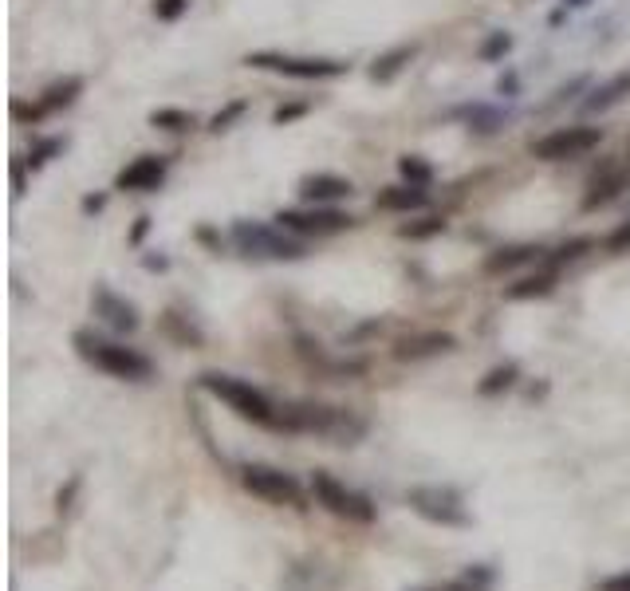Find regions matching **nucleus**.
Wrapping results in <instances>:
<instances>
[{"label": "nucleus", "instance_id": "obj_1", "mask_svg": "<svg viewBox=\"0 0 630 591\" xmlns=\"http://www.w3.org/2000/svg\"><path fill=\"white\" fill-rule=\"evenodd\" d=\"M197 387L205 394H213L217 402H225L237 418H245V422L260 426V430L284 434V406H276L260 387H252L249 379H237V375H225V371H201Z\"/></svg>", "mask_w": 630, "mask_h": 591}, {"label": "nucleus", "instance_id": "obj_2", "mask_svg": "<svg viewBox=\"0 0 630 591\" xmlns=\"http://www.w3.org/2000/svg\"><path fill=\"white\" fill-rule=\"evenodd\" d=\"M71 347L79 359H87L95 371L111 375V379H123V383H150L154 379V359L142 355L138 347H126L119 339H107V335H95L91 328H79L71 335Z\"/></svg>", "mask_w": 630, "mask_h": 591}, {"label": "nucleus", "instance_id": "obj_3", "mask_svg": "<svg viewBox=\"0 0 630 591\" xmlns=\"http://www.w3.org/2000/svg\"><path fill=\"white\" fill-rule=\"evenodd\" d=\"M233 245L256 257V261H300L308 257L304 237L280 229V225H264V221H233Z\"/></svg>", "mask_w": 630, "mask_h": 591}, {"label": "nucleus", "instance_id": "obj_4", "mask_svg": "<svg viewBox=\"0 0 630 591\" xmlns=\"http://www.w3.org/2000/svg\"><path fill=\"white\" fill-rule=\"evenodd\" d=\"M245 67L252 71H272V75H284V79H300V83H319V79H343L351 64L347 60H331V56H292V52H249Z\"/></svg>", "mask_w": 630, "mask_h": 591}, {"label": "nucleus", "instance_id": "obj_5", "mask_svg": "<svg viewBox=\"0 0 630 591\" xmlns=\"http://www.w3.org/2000/svg\"><path fill=\"white\" fill-rule=\"evenodd\" d=\"M312 497H315V505H323L327 513H335V517H343V521H351V525H375L378 521L375 501H371L367 493L343 485V481L331 477L327 469H315L312 473Z\"/></svg>", "mask_w": 630, "mask_h": 591}, {"label": "nucleus", "instance_id": "obj_6", "mask_svg": "<svg viewBox=\"0 0 630 591\" xmlns=\"http://www.w3.org/2000/svg\"><path fill=\"white\" fill-rule=\"evenodd\" d=\"M241 485L249 489L252 497L268 501V505L308 509V493H304V485H300V481H296L292 473L276 469V465H260V461H249V465H241Z\"/></svg>", "mask_w": 630, "mask_h": 591}, {"label": "nucleus", "instance_id": "obj_7", "mask_svg": "<svg viewBox=\"0 0 630 591\" xmlns=\"http://www.w3.org/2000/svg\"><path fill=\"white\" fill-rule=\"evenodd\" d=\"M406 505H410L422 521H430V525H441V528L473 525V517L465 513L461 493L449 489V485H410V489H406Z\"/></svg>", "mask_w": 630, "mask_h": 591}, {"label": "nucleus", "instance_id": "obj_8", "mask_svg": "<svg viewBox=\"0 0 630 591\" xmlns=\"http://www.w3.org/2000/svg\"><path fill=\"white\" fill-rule=\"evenodd\" d=\"M603 142V127H587V123H575V127H556V131L540 134L528 154L536 162H575V158H587L591 150H599Z\"/></svg>", "mask_w": 630, "mask_h": 591}, {"label": "nucleus", "instance_id": "obj_9", "mask_svg": "<svg viewBox=\"0 0 630 591\" xmlns=\"http://www.w3.org/2000/svg\"><path fill=\"white\" fill-rule=\"evenodd\" d=\"M79 95H83V75H63V79H56V83H48V87H44L32 103L12 99V103H8V111H12V119H16V123H24V127H40L44 119H52V115L67 111Z\"/></svg>", "mask_w": 630, "mask_h": 591}, {"label": "nucleus", "instance_id": "obj_10", "mask_svg": "<svg viewBox=\"0 0 630 591\" xmlns=\"http://www.w3.org/2000/svg\"><path fill=\"white\" fill-rule=\"evenodd\" d=\"M280 229L296 233V237H335V233H347L355 229L359 221L347 213V209H335V205H308V209H280L272 217Z\"/></svg>", "mask_w": 630, "mask_h": 591}, {"label": "nucleus", "instance_id": "obj_11", "mask_svg": "<svg viewBox=\"0 0 630 591\" xmlns=\"http://www.w3.org/2000/svg\"><path fill=\"white\" fill-rule=\"evenodd\" d=\"M170 174V154H138L134 162H126L123 170L115 174V190L123 194H154L162 190Z\"/></svg>", "mask_w": 630, "mask_h": 591}, {"label": "nucleus", "instance_id": "obj_12", "mask_svg": "<svg viewBox=\"0 0 630 591\" xmlns=\"http://www.w3.org/2000/svg\"><path fill=\"white\" fill-rule=\"evenodd\" d=\"M91 308H95V316L107 324L111 331H119V335H134V331L142 328V316H138V308L119 296L115 288H107V284H95V292H91Z\"/></svg>", "mask_w": 630, "mask_h": 591}, {"label": "nucleus", "instance_id": "obj_13", "mask_svg": "<svg viewBox=\"0 0 630 591\" xmlns=\"http://www.w3.org/2000/svg\"><path fill=\"white\" fill-rule=\"evenodd\" d=\"M457 347V339L449 331H414L406 339L394 343V359L398 363H422V359H438Z\"/></svg>", "mask_w": 630, "mask_h": 591}, {"label": "nucleus", "instance_id": "obj_14", "mask_svg": "<svg viewBox=\"0 0 630 591\" xmlns=\"http://www.w3.org/2000/svg\"><path fill=\"white\" fill-rule=\"evenodd\" d=\"M351 194H355V182L343 178V174H327V170L308 174V178L300 182V197H304L308 205H331V201H343V197H351Z\"/></svg>", "mask_w": 630, "mask_h": 591}, {"label": "nucleus", "instance_id": "obj_15", "mask_svg": "<svg viewBox=\"0 0 630 591\" xmlns=\"http://www.w3.org/2000/svg\"><path fill=\"white\" fill-rule=\"evenodd\" d=\"M540 261H548L544 245H504V249H493L485 257V272L489 276H504V272H516V268H528V264Z\"/></svg>", "mask_w": 630, "mask_h": 591}, {"label": "nucleus", "instance_id": "obj_16", "mask_svg": "<svg viewBox=\"0 0 630 591\" xmlns=\"http://www.w3.org/2000/svg\"><path fill=\"white\" fill-rule=\"evenodd\" d=\"M627 170L623 166H603L591 182H587V194H583V209L591 213V209H603V205H611L615 197L627 190Z\"/></svg>", "mask_w": 630, "mask_h": 591}, {"label": "nucleus", "instance_id": "obj_17", "mask_svg": "<svg viewBox=\"0 0 630 591\" xmlns=\"http://www.w3.org/2000/svg\"><path fill=\"white\" fill-rule=\"evenodd\" d=\"M556 284H560V268L544 264L540 272H528V276H520L516 284H508V288H504V300H544V296L556 292Z\"/></svg>", "mask_w": 630, "mask_h": 591}, {"label": "nucleus", "instance_id": "obj_18", "mask_svg": "<svg viewBox=\"0 0 630 591\" xmlns=\"http://www.w3.org/2000/svg\"><path fill=\"white\" fill-rule=\"evenodd\" d=\"M426 201H430V194H426L422 186L402 182V186H386V190H378L375 209H382V213H418V209H426Z\"/></svg>", "mask_w": 630, "mask_h": 591}, {"label": "nucleus", "instance_id": "obj_19", "mask_svg": "<svg viewBox=\"0 0 630 591\" xmlns=\"http://www.w3.org/2000/svg\"><path fill=\"white\" fill-rule=\"evenodd\" d=\"M414 56H418V44H394V48H386L382 56L371 60L367 75H371L375 83H390L394 75H402V71H406V64H410Z\"/></svg>", "mask_w": 630, "mask_h": 591}, {"label": "nucleus", "instance_id": "obj_20", "mask_svg": "<svg viewBox=\"0 0 630 591\" xmlns=\"http://www.w3.org/2000/svg\"><path fill=\"white\" fill-rule=\"evenodd\" d=\"M630 95V71H623V75H615V79H607L603 87H595L591 91V99L583 103L591 115H603V111H611V107H619L623 99Z\"/></svg>", "mask_w": 630, "mask_h": 591}, {"label": "nucleus", "instance_id": "obj_21", "mask_svg": "<svg viewBox=\"0 0 630 591\" xmlns=\"http://www.w3.org/2000/svg\"><path fill=\"white\" fill-rule=\"evenodd\" d=\"M520 383V367L516 363H497L493 371H485V379L477 383V394L481 398H501L504 391H512Z\"/></svg>", "mask_w": 630, "mask_h": 591}, {"label": "nucleus", "instance_id": "obj_22", "mask_svg": "<svg viewBox=\"0 0 630 591\" xmlns=\"http://www.w3.org/2000/svg\"><path fill=\"white\" fill-rule=\"evenodd\" d=\"M150 127L166 134H189L197 127V115L182 111V107H158V111H150Z\"/></svg>", "mask_w": 630, "mask_h": 591}, {"label": "nucleus", "instance_id": "obj_23", "mask_svg": "<svg viewBox=\"0 0 630 591\" xmlns=\"http://www.w3.org/2000/svg\"><path fill=\"white\" fill-rule=\"evenodd\" d=\"M449 229V221L441 213H426V217H414L406 225H398V237L402 241H430V237H441Z\"/></svg>", "mask_w": 630, "mask_h": 591}, {"label": "nucleus", "instance_id": "obj_24", "mask_svg": "<svg viewBox=\"0 0 630 591\" xmlns=\"http://www.w3.org/2000/svg\"><path fill=\"white\" fill-rule=\"evenodd\" d=\"M595 245H599L595 237H571V241H564V245L548 249V261H544V264H552V268H564V264L579 261V257H587Z\"/></svg>", "mask_w": 630, "mask_h": 591}, {"label": "nucleus", "instance_id": "obj_25", "mask_svg": "<svg viewBox=\"0 0 630 591\" xmlns=\"http://www.w3.org/2000/svg\"><path fill=\"white\" fill-rule=\"evenodd\" d=\"M398 174H402L410 186H422V190H430V182H434V166H430L422 154H402V158H398Z\"/></svg>", "mask_w": 630, "mask_h": 591}, {"label": "nucleus", "instance_id": "obj_26", "mask_svg": "<svg viewBox=\"0 0 630 591\" xmlns=\"http://www.w3.org/2000/svg\"><path fill=\"white\" fill-rule=\"evenodd\" d=\"M162 328L170 331V335H174L182 347H201V343H205L201 328H193L186 316H178V312H166V316H162Z\"/></svg>", "mask_w": 630, "mask_h": 591}, {"label": "nucleus", "instance_id": "obj_27", "mask_svg": "<svg viewBox=\"0 0 630 591\" xmlns=\"http://www.w3.org/2000/svg\"><path fill=\"white\" fill-rule=\"evenodd\" d=\"M465 115H469V131H477V134H497L504 127V115L497 107H481V103H477V107H469Z\"/></svg>", "mask_w": 630, "mask_h": 591}, {"label": "nucleus", "instance_id": "obj_28", "mask_svg": "<svg viewBox=\"0 0 630 591\" xmlns=\"http://www.w3.org/2000/svg\"><path fill=\"white\" fill-rule=\"evenodd\" d=\"M508 48H512V36L508 32H489L485 40H481V48H477V60L481 64H497L508 56Z\"/></svg>", "mask_w": 630, "mask_h": 591}, {"label": "nucleus", "instance_id": "obj_29", "mask_svg": "<svg viewBox=\"0 0 630 591\" xmlns=\"http://www.w3.org/2000/svg\"><path fill=\"white\" fill-rule=\"evenodd\" d=\"M245 111H249V103H245V99H233V103H225V107H221V111L209 119V131H213V134L233 131V123H237Z\"/></svg>", "mask_w": 630, "mask_h": 591}, {"label": "nucleus", "instance_id": "obj_30", "mask_svg": "<svg viewBox=\"0 0 630 591\" xmlns=\"http://www.w3.org/2000/svg\"><path fill=\"white\" fill-rule=\"evenodd\" d=\"M60 150H63L60 138H40V142L28 150V158H24V162H28V170H44V166L52 162V154H60Z\"/></svg>", "mask_w": 630, "mask_h": 591}, {"label": "nucleus", "instance_id": "obj_31", "mask_svg": "<svg viewBox=\"0 0 630 591\" xmlns=\"http://www.w3.org/2000/svg\"><path fill=\"white\" fill-rule=\"evenodd\" d=\"M79 489H83V473H71L67 477V485H63L60 493H56V513L67 517L71 509H75V497H79Z\"/></svg>", "mask_w": 630, "mask_h": 591}, {"label": "nucleus", "instance_id": "obj_32", "mask_svg": "<svg viewBox=\"0 0 630 591\" xmlns=\"http://www.w3.org/2000/svg\"><path fill=\"white\" fill-rule=\"evenodd\" d=\"M603 249H607L611 257H623V253H630V221L615 225V229L603 237Z\"/></svg>", "mask_w": 630, "mask_h": 591}, {"label": "nucleus", "instance_id": "obj_33", "mask_svg": "<svg viewBox=\"0 0 630 591\" xmlns=\"http://www.w3.org/2000/svg\"><path fill=\"white\" fill-rule=\"evenodd\" d=\"M189 12V0H154V16L162 20V24H174V20H182Z\"/></svg>", "mask_w": 630, "mask_h": 591}, {"label": "nucleus", "instance_id": "obj_34", "mask_svg": "<svg viewBox=\"0 0 630 591\" xmlns=\"http://www.w3.org/2000/svg\"><path fill=\"white\" fill-rule=\"evenodd\" d=\"M300 115H308V103H280V107L272 111V123H276V127H288V123H296Z\"/></svg>", "mask_w": 630, "mask_h": 591}, {"label": "nucleus", "instance_id": "obj_35", "mask_svg": "<svg viewBox=\"0 0 630 591\" xmlns=\"http://www.w3.org/2000/svg\"><path fill=\"white\" fill-rule=\"evenodd\" d=\"M465 580H469V584H473V588H489V584H493V580H497V576H493V572H489V568H485V564H473V568H469V572H465Z\"/></svg>", "mask_w": 630, "mask_h": 591}, {"label": "nucleus", "instance_id": "obj_36", "mask_svg": "<svg viewBox=\"0 0 630 591\" xmlns=\"http://www.w3.org/2000/svg\"><path fill=\"white\" fill-rule=\"evenodd\" d=\"M599 591H630V572H619V576H603V580H599Z\"/></svg>", "mask_w": 630, "mask_h": 591}, {"label": "nucleus", "instance_id": "obj_37", "mask_svg": "<svg viewBox=\"0 0 630 591\" xmlns=\"http://www.w3.org/2000/svg\"><path fill=\"white\" fill-rule=\"evenodd\" d=\"M79 209H83V217H91V213H103L107 209V194H87L79 201Z\"/></svg>", "mask_w": 630, "mask_h": 591}, {"label": "nucleus", "instance_id": "obj_38", "mask_svg": "<svg viewBox=\"0 0 630 591\" xmlns=\"http://www.w3.org/2000/svg\"><path fill=\"white\" fill-rule=\"evenodd\" d=\"M146 233H150V217L142 213V217H134V229L126 233V241H130V245H142V237H146Z\"/></svg>", "mask_w": 630, "mask_h": 591}, {"label": "nucleus", "instance_id": "obj_39", "mask_svg": "<svg viewBox=\"0 0 630 591\" xmlns=\"http://www.w3.org/2000/svg\"><path fill=\"white\" fill-rule=\"evenodd\" d=\"M24 166H28L24 158H16V162H12V194L16 197L24 194Z\"/></svg>", "mask_w": 630, "mask_h": 591}, {"label": "nucleus", "instance_id": "obj_40", "mask_svg": "<svg viewBox=\"0 0 630 591\" xmlns=\"http://www.w3.org/2000/svg\"><path fill=\"white\" fill-rule=\"evenodd\" d=\"M197 241H201V245H209V249H217V253H221V237H217V229H209V225H201V229H197Z\"/></svg>", "mask_w": 630, "mask_h": 591}, {"label": "nucleus", "instance_id": "obj_41", "mask_svg": "<svg viewBox=\"0 0 630 591\" xmlns=\"http://www.w3.org/2000/svg\"><path fill=\"white\" fill-rule=\"evenodd\" d=\"M142 264H146L150 272H166V264H170V261H166V257H146Z\"/></svg>", "mask_w": 630, "mask_h": 591}, {"label": "nucleus", "instance_id": "obj_42", "mask_svg": "<svg viewBox=\"0 0 630 591\" xmlns=\"http://www.w3.org/2000/svg\"><path fill=\"white\" fill-rule=\"evenodd\" d=\"M445 591H485V588H473L469 580H461V584H449V588H445Z\"/></svg>", "mask_w": 630, "mask_h": 591}, {"label": "nucleus", "instance_id": "obj_43", "mask_svg": "<svg viewBox=\"0 0 630 591\" xmlns=\"http://www.w3.org/2000/svg\"><path fill=\"white\" fill-rule=\"evenodd\" d=\"M497 87H501V95H504V91H516V75H508V79H501Z\"/></svg>", "mask_w": 630, "mask_h": 591}]
</instances>
